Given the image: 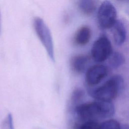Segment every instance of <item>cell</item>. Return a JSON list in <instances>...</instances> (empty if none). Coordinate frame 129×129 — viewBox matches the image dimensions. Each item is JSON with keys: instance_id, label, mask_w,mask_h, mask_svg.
<instances>
[{"instance_id": "obj_1", "label": "cell", "mask_w": 129, "mask_h": 129, "mask_svg": "<svg viewBox=\"0 0 129 129\" xmlns=\"http://www.w3.org/2000/svg\"><path fill=\"white\" fill-rule=\"evenodd\" d=\"M77 117L83 121L108 118L115 113V107L111 101L97 100L80 104L74 109Z\"/></svg>"}, {"instance_id": "obj_2", "label": "cell", "mask_w": 129, "mask_h": 129, "mask_svg": "<svg viewBox=\"0 0 129 129\" xmlns=\"http://www.w3.org/2000/svg\"><path fill=\"white\" fill-rule=\"evenodd\" d=\"M124 86V81L119 75L112 76L100 86L89 89L90 95L97 100L111 101L122 92Z\"/></svg>"}, {"instance_id": "obj_3", "label": "cell", "mask_w": 129, "mask_h": 129, "mask_svg": "<svg viewBox=\"0 0 129 129\" xmlns=\"http://www.w3.org/2000/svg\"><path fill=\"white\" fill-rule=\"evenodd\" d=\"M33 27L36 35L45 48L50 59L55 61L53 39L50 29L42 19L35 17L33 20Z\"/></svg>"}, {"instance_id": "obj_4", "label": "cell", "mask_w": 129, "mask_h": 129, "mask_svg": "<svg viewBox=\"0 0 129 129\" xmlns=\"http://www.w3.org/2000/svg\"><path fill=\"white\" fill-rule=\"evenodd\" d=\"M97 20L102 29L111 28L116 21V10L114 5L108 1H104L97 12Z\"/></svg>"}, {"instance_id": "obj_5", "label": "cell", "mask_w": 129, "mask_h": 129, "mask_svg": "<svg viewBox=\"0 0 129 129\" xmlns=\"http://www.w3.org/2000/svg\"><path fill=\"white\" fill-rule=\"evenodd\" d=\"M112 52L111 43L108 38L102 35L94 42L91 50L92 58L96 62H102L107 59Z\"/></svg>"}, {"instance_id": "obj_6", "label": "cell", "mask_w": 129, "mask_h": 129, "mask_svg": "<svg viewBox=\"0 0 129 129\" xmlns=\"http://www.w3.org/2000/svg\"><path fill=\"white\" fill-rule=\"evenodd\" d=\"M108 73L106 66L102 64H96L89 68L86 73V82L89 86L99 84Z\"/></svg>"}, {"instance_id": "obj_7", "label": "cell", "mask_w": 129, "mask_h": 129, "mask_svg": "<svg viewBox=\"0 0 129 129\" xmlns=\"http://www.w3.org/2000/svg\"><path fill=\"white\" fill-rule=\"evenodd\" d=\"M112 28L113 37L116 45L120 46L126 40L127 29L124 22L121 20H116Z\"/></svg>"}, {"instance_id": "obj_8", "label": "cell", "mask_w": 129, "mask_h": 129, "mask_svg": "<svg viewBox=\"0 0 129 129\" xmlns=\"http://www.w3.org/2000/svg\"><path fill=\"white\" fill-rule=\"evenodd\" d=\"M89 57L85 54H79L73 56L70 61L72 70L78 74L84 72L89 62Z\"/></svg>"}, {"instance_id": "obj_9", "label": "cell", "mask_w": 129, "mask_h": 129, "mask_svg": "<svg viewBox=\"0 0 129 129\" xmlns=\"http://www.w3.org/2000/svg\"><path fill=\"white\" fill-rule=\"evenodd\" d=\"M91 36V31L87 26L80 27L76 32L74 36V41L78 45H86L90 41Z\"/></svg>"}, {"instance_id": "obj_10", "label": "cell", "mask_w": 129, "mask_h": 129, "mask_svg": "<svg viewBox=\"0 0 129 129\" xmlns=\"http://www.w3.org/2000/svg\"><path fill=\"white\" fill-rule=\"evenodd\" d=\"M97 0H79V8L80 11L85 15H90L93 13L97 7Z\"/></svg>"}, {"instance_id": "obj_11", "label": "cell", "mask_w": 129, "mask_h": 129, "mask_svg": "<svg viewBox=\"0 0 129 129\" xmlns=\"http://www.w3.org/2000/svg\"><path fill=\"white\" fill-rule=\"evenodd\" d=\"M108 59L110 66L114 69H118L125 62L124 56L119 52H112Z\"/></svg>"}, {"instance_id": "obj_12", "label": "cell", "mask_w": 129, "mask_h": 129, "mask_svg": "<svg viewBox=\"0 0 129 129\" xmlns=\"http://www.w3.org/2000/svg\"><path fill=\"white\" fill-rule=\"evenodd\" d=\"M99 129H121V126L117 120L109 119L100 124Z\"/></svg>"}, {"instance_id": "obj_13", "label": "cell", "mask_w": 129, "mask_h": 129, "mask_svg": "<svg viewBox=\"0 0 129 129\" xmlns=\"http://www.w3.org/2000/svg\"><path fill=\"white\" fill-rule=\"evenodd\" d=\"M1 129H15L13 124V116L11 113L8 114L7 117L2 122Z\"/></svg>"}, {"instance_id": "obj_14", "label": "cell", "mask_w": 129, "mask_h": 129, "mask_svg": "<svg viewBox=\"0 0 129 129\" xmlns=\"http://www.w3.org/2000/svg\"><path fill=\"white\" fill-rule=\"evenodd\" d=\"M84 92L82 89L77 88L74 90L71 96V102L73 104H76L84 97Z\"/></svg>"}, {"instance_id": "obj_15", "label": "cell", "mask_w": 129, "mask_h": 129, "mask_svg": "<svg viewBox=\"0 0 129 129\" xmlns=\"http://www.w3.org/2000/svg\"><path fill=\"white\" fill-rule=\"evenodd\" d=\"M77 129H99V124L96 121H86L77 126Z\"/></svg>"}, {"instance_id": "obj_16", "label": "cell", "mask_w": 129, "mask_h": 129, "mask_svg": "<svg viewBox=\"0 0 129 129\" xmlns=\"http://www.w3.org/2000/svg\"><path fill=\"white\" fill-rule=\"evenodd\" d=\"M1 30V13H0V33Z\"/></svg>"}]
</instances>
